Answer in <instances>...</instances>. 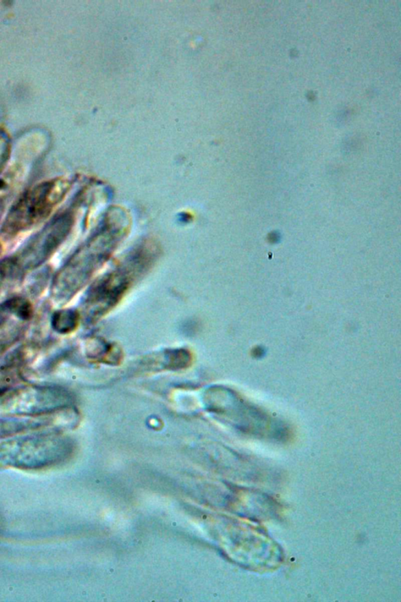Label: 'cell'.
Listing matches in <instances>:
<instances>
[{"mask_svg": "<svg viewBox=\"0 0 401 602\" xmlns=\"http://www.w3.org/2000/svg\"><path fill=\"white\" fill-rule=\"evenodd\" d=\"M3 251V245H2L1 242H0V256L2 255Z\"/></svg>", "mask_w": 401, "mask_h": 602, "instance_id": "8", "label": "cell"}, {"mask_svg": "<svg viewBox=\"0 0 401 602\" xmlns=\"http://www.w3.org/2000/svg\"><path fill=\"white\" fill-rule=\"evenodd\" d=\"M78 324L79 315L74 310H60L52 316L53 329L62 335H67V333L73 332Z\"/></svg>", "mask_w": 401, "mask_h": 602, "instance_id": "5", "label": "cell"}, {"mask_svg": "<svg viewBox=\"0 0 401 602\" xmlns=\"http://www.w3.org/2000/svg\"><path fill=\"white\" fill-rule=\"evenodd\" d=\"M68 190L69 186L62 180H51L27 191L11 207L3 224V234L14 237L45 220Z\"/></svg>", "mask_w": 401, "mask_h": 602, "instance_id": "2", "label": "cell"}, {"mask_svg": "<svg viewBox=\"0 0 401 602\" xmlns=\"http://www.w3.org/2000/svg\"><path fill=\"white\" fill-rule=\"evenodd\" d=\"M74 224L70 213L58 217L43 230L14 259L21 270L34 268L51 256L71 232Z\"/></svg>", "mask_w": 401, "mask_h": 602, "instance_id": "4", "label": "cell"}, {"mask_svg": "<svg viewBox=\"0 0 401 602\" xmlns=\"http://www.w3.org/2000/svg\"><path fill=\"white\" fill-rule=\"evenodd\" d=\"M150 250L142 248L135 251L134 254L128 256L114 271L104 276L93 286L87 300L93 316L103 315L113 308L122 298L136 276L147 269L153 256Z\"/></svg>", "mask_w": 401, "mask_h": 602, "instance_id": "3", "label": "cell"}, {"mask_svg": "<svg viewBox=\"0 0 401 602\" xmlns=\"http://www.w3.org/2000/svg\"><path fill=\"white\" fill-rule=\"evenodd\" d=\"M3 309L23 321L29 320L33 313L30 301L21 297H14L5 301Z\"/></svg>", "mask_w": 401, "mask_h": 602, "instance_id": "6", "label": "cell"}, {"mask_svg": "<svg viewBox=\"0 0 401 602\" xmlns=\"http://www.w3.org/2000/svg\"><path fill=\"white\" fill-rule=\"evenodd\" d=\"M108 220L101 231L76 252L55 278L52 287L55 300L64 301L73 297L113 253L126 228L125 222Z\"/></svg>", "mask_w": 401, "mask_h": 602, "instance_id": "1", "label": "cell"}, {"mask_svg": "<svg viewBox=\"0 0 401 602\" xmlns=\"http://www.w3.org/2000/svg\"><path fill=\"white\" fill-rule=\"evenodd\" d=\"M3 352H4V348L3 347V346H0V358H1L2 354L3 353Z\"/></svg>", "mask_w": 401, "mask_h": 602, "instance_id": "7", "label": "cell"}]
</instances>
